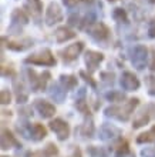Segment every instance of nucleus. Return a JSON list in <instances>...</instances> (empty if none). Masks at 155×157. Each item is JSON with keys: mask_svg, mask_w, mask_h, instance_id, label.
Returning <instances> with one entry per match:
<instances>
[{"mask_svg": "<svg viewBox=\"0 0 155 157\" xmlns=\"http://www.w3.org/2000/svg\"><path fill=\"white\" fill-rule=\"evenodd\" d=\"M44 20L49 26H53V25H56V23H58V21L63 20V12H61V9H60V6H58L57 3L51 2V3L49 4V7H47V10H46Z\"/></svg>", "mask_w": 155, "mask_h": 157, "instance_id": "nucleus-5", "label": "nucleus"}, {"mask_svg": "<svg viewBox=\"0 0 155 157\" xmlns=\"http://www.w3.org/2000/svg\"><path fill=\"white\" fill-rule=\"evenodd\" d=\"M50 128L53 130L56 134H57V139L58 140H65L67 137L70 136V126L67 121H64V120L61 119H54L51 120L49 123Z\"/></svg>", "mask_w": 155, "mask_h": 157, "instance_id": "nucleus-4", "label": "nucleus"}, {"mask_svg": "<svg viewBox=\"0 0 155 157\" xmlns=\"http://www.w3.org/2000/svg\"><path fill=\"white\" fill-rule=\"evenodd\" d=\"M34 109L39 112V114L43 119H50L56 113V107L51 103L46 101V100H36L34 101Z\"/></svg>", "mask_w": 155, "mask_h": 157, "instance_id": "nucleus-9", "label": "nucleus"}, {"mask_svg": "<svg viewBox=\"0 0 155 157\" xmlns=\"http://www.w3.org/2000/svg\"><path fill=\"white\" fill-rule=\"evenodd\" d=\"M63 3H64L65 7H74L76 4H77V0H63Z\"/></svg>", "mask_w": 155, "mask_h": 157, "instance_id": "nucleus-36", "label": "nucleus"}, {"mask_svg": "<svg viewBox=\"0 0 155 157\" xmlns=\"http://www.w3.org/2000/svg\"><path fill=\"white\" fill-rule=\"evenodd\" d=\"M87 33L95 40H105L110 34V30L104 23H93L87 27Z\"/></svg>", "mask_w": 155, "mask_h": 157, "instance_id": "nucleus-7", "label": "nucleus"}, {"mask_svg": "<svg viewBox=\"0 0 155 157\" xmlns=\"http://www.w3.org/2000/svg\"><path fill=\"white\" fill-rule=\"evenodd\" d=\"M138 99H130L128 101L123 103V106H110L105 109V116L107 117H114L121 121H127L130 119L131 113L134 112V109L138 106Z\"/></svg>", "mask_w": 155, "mask_h": 157, "instance_id": "nucleus-1", "label": "nucleus"}, {"mask_svg": "<svg viewBox=\"0 0 155 157\" xmlns=\"http://www.w3.org/2000/svg\"><path fill=\"white\" fill-rule=\"evenodd\" d=\"M27 157H49L46 154V151H34V153H29Z\"/></svg>", "mask_w": 155, "mask_h": 157, "instance_id": "nucleus-34", "label": "nucleus"}, {"mask_svg": "<svg viewBox=\"0 0 155 157\" xmlns=\"http://www.w3.org/2000/svg\"><path fill=\"white\" fill-rule=\"evenodd\" d=\"M87 151H88L90 157H108L105 150L101 149V147H95V146H90L87 149Z\"/></svg>", "mask_w": 155, "mask_h": 157, "instance_id": "nucleus-22", "label": "nucleus"}, {"mask_svg": "<svg viewBox=\"0 0 155 157\" xmlns=\"http://www.w3.org/2000/svg\"><path fill=\"white\" fill-rule=\"evenodd\" d=\"M148 60V50L145 46H135L131 52V63L137 70H142L147 66Z\"/></svg>", "mask_w": 155, "mask_h": 157, "instance_id": "nucleus-3", "label": "nucleus"}, {"mask_svg": "<svg viewBox=\"0 0 155 157\" xmlns=\"http://www.w3.org/2000/svg\"><path fill=\"white\" fill-rule=\"evenodd\" d=\"M30 46H31V40L30 39H24V40H21V41H9L7 43L9 49L14 50V52H23V50H26Z\"/></svg>", "mask_w": 155, "mask_h": 157, "instance_id": "nucleus-18", "label": "nucleus"}, {"mask_svg": "<svg viewBox=\"0 0 155 157\" xmlns=\"http://www.w3.org/2000/svg\"><path fill=\"white\" fill-rule=\"evenodd\" d=\"M13 146L21 147L20 143L16 140V137L12 134V132L7 130V128H3V130H2V149L7 150V149H12Z\"/></svg>", "mask_w": 155, "mask_h": 157, "instance_id": "nucleus-13", "label": "nucleus"}, {"mask_svg": "<svg viewBox=\"0 0 155 157\" xmlns=\"http://www.w3.org/2000/svg\"><path fill=\"white\" fill-rule=\"evenodd\" d=\"M120 83H121V87L125 91L138 90L139 86H141L138 77L134 73H131V71H124L123 75H121V78H120Z\"/></svg>", "mask_w": 155, "mask_h": 157, "instance_id": "nucleus-6", "label": "nucleus"}, {"mask_svg": "<svg viewBox=\"0 0 155 157\" xmlns=\"http://www.w3.org/2000/svg\"><path fill=\"white\" fill-rule=\"evenodd\" d=\"M68 23L71 26H80V17L78 16H70L68 17Z\"/></svg>", "mask_w": 155, "mask_h": 157, "instance_id": "nucleus-33", "label": "nucleus"}, {"mask_svg": "<svg viewBox=\"0 0 155 157\" xmlns=\"http://www.w3.org/2000/svg\"><path fill=\"white\" fill-rule=\"evenodd\" d=\"M29 23V17L26 16V13L20 9L13 10L12 13V26H24Z\"/></svg>", "mask_w": 155, "mask_h": 157, "instance_id": "nucleus-16", "label": "nucleus"}, {"mask_svg": "<svg viewBox=\"0 0 155 157\" xmlns=\"http://www.w3.org/2000/svg\"><path fill=\"white\" fill-rule=\"evenodd\" d=\"M49 94H50V97H51L54 101H57V103H63L64 99H65V96H67V91H65V87L63 86L61 83H54V84L50 86Z\"/></svg>", "mask_w": 155, "mask_h": 157, "instance_id": "nucleus-12", "label": "nucleus"}, {"mask_svg": "<svg viewBox=\"0 0 155 157\" xmlns=\"http://www.w3.org/2000/svg\"><path fill=\"white\" fill-rule=\"evenodd\" d=\"M0 101H2V104H9L10 101H12V94H10V91L9 90H2V93H0Z\"/></svg>", "mask_w": 155, "mask_h": 157, "instance_id": "nucleus-28", "label": "nucleus"}, {"mask_svg": "<svg viewBox=\"0 0 155 157\" xmlns=\"http://www.w3.org/2000/svg\"><path fill=\"white\" fill-rule=\"evenodd\" d=\"M151 69L155 71V50L152 52V60H151Z\"/></svg>", "mask_w": 155, "mask_h": 157, "instance_id": "nucleus-37", "label": "nucleus"}, {"mask_svg": "<svg viewBox=\"0 0 155 157\" xmlns=\"http://www.w3.org/2000/svg\"><path fill=\"white\" fill-rule=\"evenodd\" d=\"M151 141H155V126H152L151 130L147 133H142L137 137V143L138 144H142V143H151Z\"/></svg>", "mask_w": 155, "mask_h": 157, "instance_id": "nucleus-20", "label": "nucleus"}, {"mask_svg": "<svg viewBox=\"0 0 155 157\" xmlns=\"http://www.w3.org/2000/svg\"><path fill=\"white\" fill-rule=\"evenodd\" d=\"M84 49V43L83 41H77L74 44H70L68 47H65V50H63V59L65 62H71V60H76V59L80 56V53Z\"/></svg>", "mask_w": 155, "mask_h": 157, "instance_id": "nucleus-8", "label": "nucleus"}, {"mask_svg": "<svg viewBox=\"0 0 155 157\" xmlns=\"http://www.w3.org/2000/svg\"><path fill=\"white\" fill-rule=\"evenodd\" d=\"M27 4H29V7L31 9L34 13H40L41 9H43L40 0H27Z\"/></svg>", "mask_w": 155, "mask_h": 157, "instance_id": "nucleus-26", "label": "nucleus"}, {"mask_svg": "<svg viewBox=\"0 0 155 157\" xmlns=\"http://www.w3.org/2000/svg\"><path fill=\"white\" fill-rule=\"evenodd\" d=\"M46 154L49 157H54V156H57L58 154V149H57V146L53 144V143H49V144L46 146V149H44Z\"/></svg>", "mask_w": 155, "mask_h": 157, "instance_id": "nucleus-27", "label": "nucleus"}, {"mask_svg": "<svg viewBox=\"0 0 155 157\" xmlns=\"http://www.w3.org/2000/svg\"><path fill=\"white\" fill-rule=\"evenodd\" d=\"M108 2H115V0H108Z\"/></svg>", "mask_w": 155, "mask_h": 157, "instance_id": "nucleus-39", "label": "nucleus"}, {"mask_svg": "<svg viewBox=\"0 0 155 157\" xmlns=\"http://www.w3.org/2000/svg\"><path fill=\"white\" fill-rule=\"evenodd\" d=\"M113 17H114V20L120 21V23H127V21H128L127 12L124 10V9H121V7L114 9V12H113Z\"/></svg>", "mask_w": 155, "mask_h": 157, "instance_id": "nucleus-21", "label": "nucleus"}, {"mask_svg": "<svg viewBox=\"0 0 155 157\" xmlns=\"http://www.w3.org/2000/svg\"><path fill=\"white\" fill-rule=\"evenodd\" d=\"M93 133H94V126H93V121H86V123L81 126V134L84 137H93Z\"/></svg>", "mask_w": 155, "mask_h": 157, "instance_id": "nucleus-24", "label": "nucleus"}, {"mask_svg": "<svg viewBox=\"0 0 155 157\" xmlns=\"http://www.w3.org/2000/svg\"><path fill=\"white\" fill-rule=\"evenodd\" d=\"M3 157H6V156H3Z\"/></svg>", "mask_w": 155, "mask_h": 157, "instance_id": "nucleus-40", "label": "nucleus"}, {"mask_svg": "<svg viewBox=\"0 0 155 157\" xmlns=\"http://www.w3.org/2000/svg\"><path fill=\"white\" fill-rule=\"evenodd\" d=\"M149 119H151V116H149V112H148V107H147V109H144L142 112H139L138 114L135 116L134 123H132V127H134V128L142 127V126L148 124Z\"/></svg>", "mask_w": 155, "mask_h": 157, "instance_id": "nucleus-17", "label": "nucleus"}, {"mask_svg": "<svg viewBox=\"0 0 155 157\" xmlns=\"http://www.w3.org/2000/svg\"><path fill=\"white\" fill-rule=\"evenodd\" d=\"M107 99L111 100V101H123L125 99V96L121 91H111V93L107 94Z\"/></svg>", "mask_w": 155, "mask_h": 157, "instance_id": "nucleus-25", "label": "nucleus"}, {"mask_svg": "<svg viewBox=\"0 0 155 157\" xmlns=\"http://www.w3.org/2000/svg\"><path fill=\"white\" fill-rule=\"evenodd\" d=\"M141 156L142 157H155V149H152V147H145V149H142V151H141Z\"/></svg>", "mask_w": 155, "mask_h": 157, "instance_id": "nucleus-31", "label": "nucleus"}, {"mask_svg": "<svg viewBox=\"0 0 155 157\" xmlns=\"http://www.w3.org/2000/svg\"><path fill=\"white\" fill-rule=\"evenodd\" d=\"M147 86H148V93L151 96H155V77L148 76L147 77Z\"/></svg>", "mask_w": 155, "mask_h": 157, "instance_id": "nucleus-29", "label": "nucleus"}, {"mask_svg": "<svg viewBox=\"0 0 155 157\" xmlns=\"http://www.w3.org/2000/svg\"><path fill=\"white\" fill-rule=\"evenodd\" d=\"M104 60V54L100 52H94V50H88L86 53V64L88 67V70H95L98 64Z\"/></svg>", "mask_w": 155, "mask_h": 157, "instance_id": "nucleus-11", "label": "nucleus"}, {"mask_svg": "<svg viewBox=\"0 0 155 157\" xmlns=\"http://www.w3.org/2000/svg\"><path fill=\"white\" fill-rule=\"evenodd\" d=\"M60 83L65 89H74L77 86V77L73 75H61L60 76Z\"/></svg>", "mask_w": 155, "mask_h": 157, "instance_id": "nucleus-19", "label": "nucleus"}, {"mask_svg": "<svg viewBox=\"0 0 155 157\" xmlns=\"http://www.w3.org/2000/svg\"><path fill=\"white\" fill-rule=\"evenodd\" d=\"M121 134L118 127H115L113 124H102L100 130H98V137L101 139V140H113L115 137H118Z\"/></svg>", "mask_w": 155, "mask_h": 157, "instance_id": "nucleus-10", "label": "nucleus"}, {"mask_svg": "<svg viewBox=\"0 0 155 157\" xmlns=\"http://www.w3.org/2000/svg\"><path fill=\"white\" fill-rule=\"evenodd\" d=\"M24 63H31V64H39V66H54L56 59L51 54L49 49H44L36 54H31L24 60Z\"/></svg>", "mask_w": 155, "mask_h": 157, "instance_id": "nucleus-2", "label": "nucleus"}, {"mask_svg": "<svg viewBox=\"0 0 155 157\" xmlns=\"http://www.w3.org/2000/svg\"><path fill=\"white\" fill-rule=\"evenodd\" d=\"M54 36H56V40H57L58 43H64V41L71 40V39L76 37V33L64 26V27H58V29L56 30Z\"/></svg>", "mask_w": 155, "mask_h": 157, "instance_id": "nucleus-15", "label": "nucleus"}, {"mask_svg": "<svg viewBox=\"0 0 155 157\" xmlns=\"http://www.w3.org/2000/svg\"><path fill=\"white\" fill-rule=\"evenodd\" d=\"M83 2H93V0H83Z\"/></svg>", "mask_w": 155, "mask_h": 157, "instance_id": "nucleus-38", "label": "nucleus"}, {"mask_svg": "<svg viewBox=\"0 0 155 157\" xmlns=\"http://www.w3.org/2000/svg\"><path fill=\"white\" fill-rule=\"evenodd\" d=\"M76 107H77L81 113H84V114H87V113H88V107H87V103H86V101H84L83 99H78L77 101H76Z\"/></svg>", "mask_w": 155, "mask_h": 157, "instance_id": "nucleus-30", "label": "nucleus"}, {"mask_svg": "<svg viewBox=\"0 0 155 157\" xmlns=\"http://www.w3.org/2000/svg\"><path fill=\"white\" fill-rule=\"evenodd\" d=\"M114 157H135V154L130 151V149H128V144H127V143H123V144L118 147V153L115 154Z\"/></svg>", "mask_w": 155, "mask_h": 157, "instance_id": "nucleus-23", "label": "nucleus"}, {"mask_svg": "<svg viewBox=\"0 0 155 157\" xmlns=\"http://www.w3.org/2000/svg\"><path fill=\"white\" fill-rule=\"evenodd\" d=\"M148 36L149 37H155V17L149 21V27H148Z\"/></svg>", "mask_w": 155, "mask_h": 157, "instance_id": "nucleus-32", "label": "nucleus"}, {"mask_svg": "<svg viewBox=\"0 0 155 157\" xmlns=\"http://www.w3.org/2000/svg\"><path fill=\"white\" fill-rule=\"evenodd\" d=\"M29 134L34 141H40L43 140L46 136H47V130L43 124L40 123H34V124H30V130H29Z\"/></svg>", "mask_w": 155, "mask_h": 157, "instance_id": "nucleus-14", "label": "nucleus"}, {"mask_svg": "<svg viewBox=\"0 0 155 157\" xmlns=\"http://www.w3.org/2000/svg\"><path fill=\"white\" fill-rule=\"evenodd\" d=\"M80 76H81V77H84V80H86V82H88V83H90V84H91V86H93V87H95V83H94L93 80H91V77H90V76H87L86 73H84V71H80Z\"/></svg>", "mask_w": 155, "mask_h": 157, "instance_id": "nucleus-35", "label": "nucleus"}]
</instances>
